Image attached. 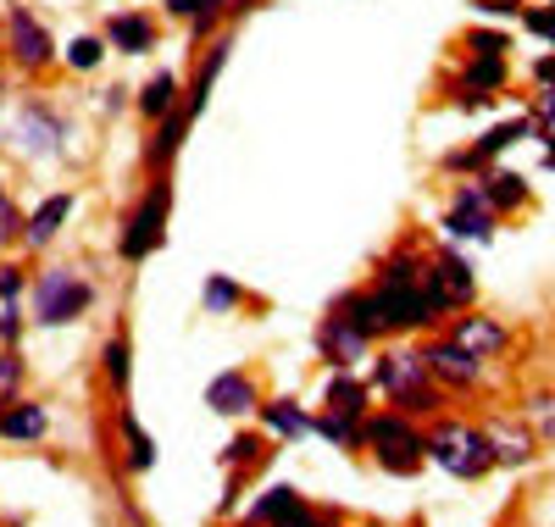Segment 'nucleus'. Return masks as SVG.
Masks as SVG:
<instances>
[{
	"label": "nucleus",
	"instance_id": "c03bdc74",
	"mask_svg": "<svg viewBox=\"0 0 555 527\" xmlns=\"http://www.w3.org/2000/svg\"><path fill=\"white\" fill-rule=\"evenodd\" d=\"M201 7H206V0H167V12H172V17H195Z\"/></svg>",
	"mask_w": 555,
	"mask_h": 527
},
{
	"label": "nucleus",
	"instance_id": "37998d69",
	"mask_svg": "<svg viewBox=\"0 0 555 527\" xmlns=\"http://www.w3.org/2000/svg\"><path fill=\"white\" fill-rule=\"evenodd\" d=\"M533 78H539L544 89H555V56H539V62H533Z\"/></svg>",
	"mask_w": 555,
	"mask_h": 527
},
{
	"label": "nucleus",
	"instance_id": "6ab92c4d",
	"mask_svg": "<svg viewBox=\"0 0 555 527\" xmlns=\"http://www.w3.org/2000/svg\"><path fill=\"white\" fill-rule=\"evenodd\" d=\"M178 94H183V83H178L172 73H156L145 89H139V112H145L151 123H162V117L183 112V106H178Z\"/></svg>",
	"mask_w": 555,
	"mask_h": 527
},
{
	"label": "nucleus",
	"instance_id": "412c9836",
	"mask_svg": "<svg viewBox=\"0 0 555 527\" xmlns=\"http://www.w3.org/2000/svg\"><path fill=\"white\" fill-rule=\"evenodd\" d=\"M44 434V406L34 400H12L0 411V439H39Z\"/></svg>",
	"mask_w": 555,
	"mask_h": 527
},
{
	"label": "nucleus",
	"instance_id": "6e6552de",
	"mask_svg": "<svg viewBox=\"0 0 555 527\" xmlns=\"http://www.w3.org/2000/svg\"><path fill=\"white\" fill-rule=\"evenodd\" d=\"M12 139H17V151H23V156H56V151H62V139H67V123H62L51 106H28V112L17 117Z\"/></svg>",
	"mask_w": 555,
	"mask_h": 527
},
{
	"label": "nucleus",
	"instance_id": "f257e3e1",
	"mask_svg": "<svg viewBox=\"0 0 555 527\" xmlns=\"http://www.w3.org/2000/svg\"><path fill=\"white\" fill-rule=\"evenodd\" d=\"M373 389H384L395 400V411H405L411 422L416 416H434L439 411V383H434V367H428V350H389L373 361Z\"/></svg>",
	"mask_w": 555,
	"mask_h": 527
},
{
	"label": "nucleus",
	"instance_id": "a19ab883",
	"mask_svg": "<svg viewBox=\"0 0 555 527\" xmlns=\"http://www.w3.org/2000/svg\"><path fill=\"white\" fill-rule=\"evenodd\" d=\"M23 283H28V278H23L17 267H0V300H17V295H23Z\"/></svg>",
	"mask_w": 555,
	"mask_h": 527
},
{
	"label": "nucleus",
	"instance_id": "0eeeda50",
	"mask_svg": "<svg viewBox=\"0 0 555 527\" xmlns=\"http://www.w3.org/2000/svg\"><path fill=\"white\" fill-rule=\"evenodd\" d=\"M533 133V117H512V123H500V128H489L483 139H478V145H467V151H455V156H444V167L450 172H483L494 156H505V151H512L517 145V139H528Z\"/></svg>",
	"mask_w": 555,
	"mask_h": 527
},
{
	"label": "nucleus",
	"instance_id": "9d476101",
	"mask_svg": "<svg viewBox=\"0 0 555 527\" xmlns=\"http://www.w3.org/2000/svg\"><path fill=\"white\" fill-rule=\"evenodd\" d=\"M7 34H12V56H17L23 67H44V62L56 56L51 34L28 17V7H7Z\"/></svg>",
	"mask_w": 555,
	"mask_h": 527
},
{
	"label": "nucleus",
	"instance_id": "39448f33",
	"mask_svg": "<svg viewBox=\"0 0 555 527\" xmlns=\"http://www.w3.org/2000/svg\"><path fill=\"white\" fill-rule=\"evenodd\" d=\"M167 206H172V189H167V178H156V183H151V195L133 206V217H128L122 233H117L122 261H145V256H156V245L167 239Z\"/></svg>",
	"mask_w": 555,
	"mask_h": 527
},
{
	"label": "nucleus",
	"instance_id": "9b49d317",
	"mask_svg": "<svg viewBox=\"0 0 555 527\" xmlns=\"http://www.w3.org/2000/svg\"><path fill=\"white\" fill-rule=\"evenodd\" d=\"M206 406H211L217 416H250V411H261L256 383H250L245 372H217V377L206 383Z\"/></svg>",
	"mask_w": 555,
	"mask_h": 527
},
{
	"label": "nucleus",
	"instance_id": "de8ad7c7",
	"mask_svg": "<svg viewBox=\"0 0 555 527\" xmlns=\"http://www.w3.org/2000/svg\"><path fill=\"white\" fill-rule=\"evenodd\" d=\"M245 527H250V522H245Z\"/></svg>",
	"mask_w": 555,
	"mask_h": 527
},
{
	"label": "nucleus",
	"instance_id": "2eb2a0df",
	"mask_svg": "<svg viewBox=\"0 0 555 527\" xmlns=\"http://www.w3.org/2000/svg\"><path fill=\"white\" fill-rule=\"evenodd\" d=\"M444 233L455 245H489L494 239V211L489 206H450L444 211Z\"/></svg>",
	"mask_w": 555,
	"mask_h": 527
},
{
	"label": "nucleus",
	"instance_id": "49530a36",
	"mask_svg": "<svg viewBox=\"0 0 555 527\" xmlns=\"http://www.w3.org/2000/svg\"><path fill=\"white\" fill-rule=\"evenodd\" d=\"M322 527H339V522H322Z\"/></svg>",
	"mask_w": 555,
	"mask_h": 527
},
{
	"label": "nucleus",
	"instance_id": "ddd939ff",
	"mask_svg": "<svg viewBox=\"0 0 555 527\" xmlns=\"http://www.w3.org/2000/svg\"><path fill=\"white\" fill-rule=\"evenodd\" d=\"M450 339H455L461 350H473L478 361H489V356H500L505 345H512V333H505L494 317H461V322L450 327Z\"/></svg>",
	"mask_w": 555,
	"mask_h": 527
},
{
	"label": "nucleus",
	"instance_id": "20e7f679",
	"mask_svg": "<svg viewBox=\"0 0 555 527\" xmlns=\"http://www.w3.org/2000/svg\"><path fill=\"white\" fill-rule=\"evenodd\" d=\"M89 300H95V290H89L73 267H51L34 283V322L39 327H67L78 311H89Z\"/></svg>",
	"mask_w": 555,
	"mask_h": 527
},
{
	"label": "nucleus",
	"instance_id": "58836bf2",
	"mask_svg": "<svg viewBox=\"0 0 555 527\" xmlns=\"http://www.w3.org/2000/svg\"><path fill=\"white\" fill-rule=\"evenodd\" d=\"M17 333H23V311H17V300H0V339H17Z\"/></svg>",
	"mask_w": 555,
	"mask_h": 527
},
{
	"label": "nucleus",
	"instance_id": "f8f14e48",
	"mask_svg": "<svg viewBox=\"0 0 555 527\" xmlns=\"http://www.w3.org/2000/svg\"><path fill=\"white\" fill-rule=\"evenodd\" d=\"M366 345H373V339H366L361 327H350L339 311H334L328 322L317 327V350H322V361H334V367H350V361H361V356H366Z\"/></svg>",
	"mask_w": 555,
	"mask_h": 527
},
{
	"label": "nucleus",
	"instance_id": "e433bc0d",
	"mask_svg": "<svg viewBox=\"0 0 555 527\" xmlns=\"http://www.w3.org/2000/svg\"><path fill=\"white\" fill-rule=\"evenodd\" d=\"M267 527H322V516H317L306 500H295V505H284V511H278Z\"/></svg>",
	"mask_w": 555,
	"mask_h": 527
},
{
	"label": "nucleus",
	"instance_id": "393cba45",
	"mask_svg": "<svg viewBox=\"0 0 555 527\" xmlns=\"http://www.w3.org/2000/svg\"><path fill=\"white\" fill-rule=\"evenodd\" d=\"M483 195H489V211L500 217V211H517L522 201H528V178H517V172H494L489 183H483Z\"/></svg>",
	"mask_w": 555,
	"mask_h": 527
},
{
	"label": "nucleus",
	"instance_id": "7ed1b4c3",
	"mask_svg": "<svg viewBox=\"0 0 555 527\" xmlns=\"http://www.w3.org/2000/svg\"><path fill=\"white\" fill-rule=\"evenodd\" d=\"M361 427H366V445L378 450V466H384V472H395V477H411L416 466H423V455H428V439L411 427V416H405V411L366 416Z\"/></svg>",
	"mask_w": 555,
	"mask_h": 527
},
{
	"label": "nucleus",
	"instance_id": "aec40b11",
	"mask_svg": "<svg viewBox=\"0 0 555 527\" xmlns=\"http://www.w3.org/2000/svg\"><path fill=\"white\" fill-rule=\"evenodd\" d=\"M261 422L272 427L278 439H306V434H317V422H311L295 400H267V406H261Z\"/></svg>",
	"mask_w": 555,
	"mask_h": 527
},
{
	"label": "nucleus",
	"instance_id": "4c0bfd02",
	"mask_svg": "<svg viewBox=\"0 0 555 527\" xmlns=\"http://www.w3.org/2000/svg\"><path fill=\"white\" fill-rule=\"evenodd\" d=\"M250 461H261V439H250V434H240L222 450V466H250Z\"/></svg>",
	"mask_w": 555,
	"mask_h": 527
},
{
	"label": "nucleus",
	"instance_id": "72a5a7b5",
	"mask_svg": "<svg viewBox=\"0 0 555 527\" xmlns=\"http://www.w3.org/2000/svg\"><path fill=\"white\" fill-rule=\"evenodd\" d=\"M533 128H539V139L555 151V89H544L539 94V106H533Z\"/></svg>",
	"mask_w": 555,
	"mask_h": 527
},
{
	"label": "nucleus",
	"instance_id": "4be33fe9",
	"mask_svg": "<svg viewBox=\"0 0 555 527\" xmlns=\"http://www.w3.org/2000/svg\"><path fill=\"white\" fill-rule=\"evenodd\" d=\"M423 272H428V256H416V250H395V256L378 267L373 290H405V283H416Z\"/></svg>",
	"mask_w": 555,
	"mask_h": 527
},
{
	"label": "nucleus",
	"instance_id": "bb28decb",
	"mask_svg": "<svg viewBox=\"0 0 555 527\" xmlns=\"http://www.w3.org/2000/svg\"><path fill=\"white\" fill-rule=\"evenodd\" d=\"M117 427H122V439H128V466H133V472H151V466H156V445H151L145 427H139V416L122 411Z\"/></svg>",
	"mask_w": 555,
	"mask_h": 527
},
{
	"label": "nucleus",
	"instance_id": "f704fd0d",
	"mask_svg": "<svg viewBox=\"0 0 555 527\" xmlns=\"http://www.w3.org/2000/svg\"><path fill=\"white\" fill-rule=\"evenodd\" d=\"M473 56H505V51H512V39H505L500 28H473Z\"/></svg>",
	"mask_w": 555,
	"mask_h": 527
},
{
	"label": "nucleus",
	"instance_id": "dca6fc26",
	"mask_svg": "<svg viewBox=\"0 0 555 527\" xmlns=\"http://www.w3.org/2000/svg\"><path fill=\"white\" fill-rule=\"evenodd\" d=\"M339 317H345L350 327H361L366 339H384V333H389V311H384L378 290H361V295H345V300H339Z\"/></svg>",
	"mask_w": 555,
	"mask_h": 527
},
{
	"label": "nucleus",
	"instance_id": "a878e982",
	"mask_svg": "<svg viewBox=\"0 0 555 527\" xmlns=\"http://www.w3.org/2000/svg\"><path fill=\"white\" fill-rule=\"evenodd\" d=\"M317 434L328 439V445H339V450H361V445H366V427H361V416H339V411L317 416Z\"/></svg>",
	"mask_w": 555,
	"mask_h": 527
},
{
	"label": "nucleus",
	"instance_id": "a211bd4d",
	"mask_svg": "<svg viewBox=\"0 0 555 527\" xmlns=\"http://www.w3.org/2000/svg\"><path fill=\"white\" fill-rule=\"evenodd\" d=\"M73 217V195H51V201H44L34 217H28V228H23V239H28V245L39 250V245H51V239H56V228Z\"/></svg>",
	"mask_w": 555,
	"mask_h": 527
},
{
	"label": "nucleus",
	"instance_id": "b1692460",
	"mask_svg": "<svg viewBox=\"0 0 555 527\" xmlns=\"http://www.w3.org/2000/svg\"><path fill=\"white\" fill-rule=\"evenodd\" d=\"M328 411H339V416H361V422H366V383H356L345 367H339L334 383H328Z\"/></svg>",
	"mask_w": 555,
	"mask_h": 527
},
{
	"label": "nucleus",
	"instance_id": "4468645a",
	"mask_svg": "<svg viewBox=\"0 0 555 527\" xmlns=\"http://www.w3.org/2000/svg\"><path fill=\"white\" fill-rule=\"evenodd\" d=\"M106 44H117L122 56H145L151 44H156V23L145 12H117L106 23Z\"/></svg>",
	"mask_w": 555,
	"mask_h": 527
},
{
	"label": "nucleus",
	"instance_id": "1a4fd4ad",
	"mask_svg": "<svg viewBox=\"0 0 555 527\" xmlns=\"http://www.w3.org/2000/svg\"><path fill=\"white\" fill-rule=\"evenodd\" d=\"M428 367H434V383H450V389H478L483 383V361L473 350H461L455 339H434Z\"/></svg>",
	"mask_w": 555,
	"mask_h": 527
},
{
	"label": "nucleus",
	"instance_id": "ea45409f",
	"mask_svg": "<svg viewBox=\"0 0 555 527\" xmlns=\"http://www.w3.org/2000/svg\"><path fill=\"white\" fill-rule=\"evenodd\" d=\"M473 12H483V17H522L517 0H473Z\"/></svg>",
	"mask_w": 555,
	"mask_h": 527
},
{
	"label": "nucleus",
	"instance_id": "cd10ccee",
	"mask_svg": "<svg viewBox=\"0 0 555 527\" xmlns=\"http://www.w3.org/2000/svg\"><path fill=\"white\" fill-rule=\"evenodd\" d=\"M201 300H206V311H211V317H228V311H240L245 290H240L234 278H222V272H211V278H206V290H201Z\"/></svg>",
	"mask_w": 555,
	"mask_h": 527
},
{
	"label": "nucleus",
	"instance_id": "5701e85b",
	"mask_svg": "<svg viewBox=\"0 0 555 527\" xmlns=\"http://www.w3.org/2000/svg\"><path fill=\"white\" fill-rule=\"evenodd\" d=\"M183 133H190V117H183V112L162 117V123H156V133H151V151H145V162H151V167H167V162L178 156V145H183Z\"/></svg>",
	"mask_w": 555,
	"mask_h": 527
},
{
	"label": "nucleus",
	"instance_id": "2f4dec72",
	"mask_svg": "<svg viewBox=\"0 0 555 527\" xmlns=\"http://www.w3.org/2000/svg\"><path fill=\"white\" fill-rule=\"evenodd\" d=\"M533 439L528 434H494V466H528Z\"/></svg>",
	"mask_w": 555,
	"mask_h": 527
},
{
	"label": "nucleus",
	"instance_id": "423d86ee",
	"mask_svg": "<svg viewBox=\"0 0 555 527\" xmlns=\"http://www.w3.org/2000/svg\"><path fill=\"white\" fill-rule=\"evenodd\" d=\"M423 290L434 295L439 311H455V306H467V300L478 295V272L461 261L455 250H439V256L428 261V272H423Z\"/></svg>",
	"mask_w": 555,
	"mask_h": 527
},
{
	"label": "nucleus",
	"instance_id": "f3484780",
	"mask_svg": "<svg viewBox=\"0 0 555 527\" xmlns=\"http://www.w3.org/2000/svg\"><path fill=\"white\" fill-rule=\"evenodd\" d=\"M228 51H234V44H228V39H217V44H211V56L201 62V73H195V83H190V101H183V117H190V123L206 112V94H211L217 73L228 67Z\"/></svg>",
	"mask_w": 555,
	"mask_h": 527
},
{
	"label": "nucleus",
	"instance_id": "79ce46f5",
	"mask_svg": "<svg viewBox=\"0 0 555 527\" xmlns=\"http://www.w3.org/2000/svg\"><path fill=\"white\" fill-rule=\"evenodd\" d=\"M12 233H17V206L0 195V239H12Z\"/></svg>",
	"mask_w": 555,
	"mask_h": 527
},
{
	"label": "nucleus",
	"instance_id": "a18cd8bd",
	"mask_svg": "<svg viewBox=\"0 0 555 527\" xmlns=\"http://www.w3.org/2000/svg\"><path fill=\"white\" fill-rule=\"evenodd\" d=\"M550 172H555V151H550Z\"/></svg>",
	"mask_w": 555,
	"mask_h": 527
},
{
	"label": "nucleus",
	"instance_id": "c756f323",
	"mask_svg": "<svg viewBox=\"0 0 555 527\" xmlns=\"http://www.w3.org/2000/svg\"><path fill=\"white\" fill-rule=\"evenodd\" d=\"M295 500H300V494H295L289 484H278V489H267V494L250 505V516H245V522H250V527H267L278 511H284V505H295Z\"/></svg>",
	"mask_w": 555,
	"mask_h": 527
},
{
	"label": "nucleus",
	"instance_id": "c9c22d12",
	"mask_svg": "<svg viewBox=\"0 0 555 527\" xmlns=\"http://www.w3.org/2000/svg\"><path fill=\"white\" fill-rule=\"evenodd\" d=\"M17 383H23V361L7 350V356H0V411H7L12 406V395H17Z\"/></svg>",
	"mask_w": 555,
	"mask_h": 527
},
{
	"label": "nucleus",
	"instance_id": "c85d7f7f",
	"mask_svg": "<svg viewBox=\"0 0 555 527\" xmlns=\"http://www.w3.org/2000/svg\"><path fill=\"white\" fill-rule=\"evenodd\" d=\"M62 56H67V67H73V73H95V67L106 62V39H95V34H78Z\"/></svg>",
	"mask_w": 555,
	"mask_h": 527
},
{
	"label": "nucleus",
	"instance_id": "f03ea898",
	"mask_svg": "<svg viewBox=\"0 0 555 527\" xmlns=\"http://www.w3.org/2000/svg\"><path fill=\"white\" fill-rule=\"evenodd\" d=\"M428 455L434 466H444L450 477H483L494 466V434H483V427H467V422H439L428 434Z\"/></svg>",
	"mask_w": 555,
	"mask_h": 527
},
{
	"label": "nucleus",
	"instance_id": "7c9ffc66",
	"mask_svg": "<svg viewBox=\"0 0 555 527\" xmlns=\"http://www.w3.org/2000/svg\"><path fill=\"white\" fill-rule=\"evenodd\" d=\"M106 377H112V389L128 395V377H133V345L128 339H112L106 345Z\"/></svg>",
	"mask_w": 555,
	"mask_h": 527
},
{
	"label": "nucleus",
	"instance_id": "473e14b6",
	"mask_svg": "<svg viewBox=\"0 0 555 527\" xmlns=\"http://www.w3.org/2000/svg\"><path fill=\"white\" fill-rule=\"evenodd\" d=\"M528 422L539 427V439H550V445H555V395L528 400Z\"/></svg>",
	"mask_w": 555,
	"mask_h": 527
}]
</instances>
